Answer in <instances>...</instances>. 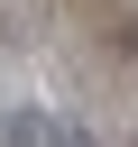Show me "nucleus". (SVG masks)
Segmentation results:
<instances>
[{
	"label": "nucleus",
	"instance_id": "nucleus-2",
	"mask_svg": "<svg viewBox=\"0 0 138 147\" xmlns=\"http://www.w3.org/2000/svg\"><path fill=\"white\" fill-rule=\"evenodd\" d=\"M46 147H101V138H92L83 119H46Z\"/></svg>",
	"mask_w": 138,
	"mask_h": 147
},
{
	"label": "nucleus",
	"instance_id": "nucleus-1",
	"mask_svg": "<svg viewBox=\"0 0 138 147\" xmlns=\"http://www.w3.org/2000/svg\"><path fill=\"white\" fill-rule=\"evenodd\" d=\"M0 147H46V110L9 101V110H0Z\"/></svg>",
	"mask_w": 138,
	"mask_h": 147
}]
</instances>
